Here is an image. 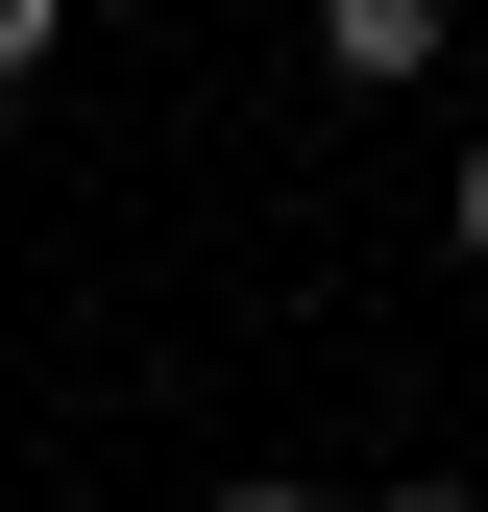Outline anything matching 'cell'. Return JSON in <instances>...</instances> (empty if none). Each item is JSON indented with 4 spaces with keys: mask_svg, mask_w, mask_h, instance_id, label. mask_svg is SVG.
I'll use <instances>...</instances> for the list:
<instances>
[{
    "mask_svg": "<svg viewBox=\"0 0 488 512\" xmlns=\"http://www.w3.org/2000/svg\"><path fill=\"white\" fill-rule=\"evenodd\" d=\"M318 74L342 98H415V74H440V0H318Z\"/></svg>",
    "mask_w": 488,
    "mask_h": 512,
    "instance_id": "cell-1",
    "label": "cell"
},
{
    "mask_svg": "<svg viewBox=\"0 0 488 512\" xmlns=\"http://www.w3.org/2000/svg\"><path fill=\"white\" fill-rule=\"evenodd\" d=\"M49 49H74V0H0V98H49Z\"/></svg>",
    "mask_w": 488,
    "mask_h": 512,
    "instance_id": "cell-2",
    "label": "cell"
},
{
    "mask_svg": "<svg viewBox=\"0 0 488 512\" xmlns=\"http://www.w3.org/2000/svg\"><path fill=\"white\" fill-rule=\"evenodd\" d=\"M196 512H342V488H318V464H220Z\"/></svg>",
    "mask_w": 488,
    "mask_h": 512,
    "instance_id": "cell-3",
    "label": "cell"
},
{
    "mask_svg": "<svg viewBox=\"0 0 488 512\" xmlns=\"http://www.w3.org/2000/svg\"><path fill=\"white\" fill-rule=\"evenodd\" d=\"M342 512H488V488L464 464H391V488H342Z\"/></svg>",
    "mask_w": 488,
    "mask_h": 512,
    "instance_id": "cell-4",
    "label": "cell"
},
{
    "mask_svg": "<svg viewBox=\"0 0 488 512\" xmlns=\"http://www.w3.org/2000/svg\"><path fill=\"white\" fill-rule=\"evenodd\" d=\"M440 244H464V269H488V147H464V171H440Z\"/></svg>",
    "mask_w": 488,
    "mask_h": 512,
    "instance_id": "cell-5",
    "label": "cell"
}]
</instances>
